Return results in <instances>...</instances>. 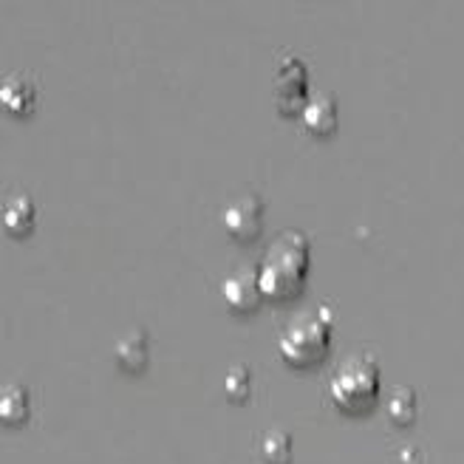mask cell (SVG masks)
<instances>
[{
    "mask_svg": "<svg viewBox=\"0 0 464 464\" xmlns=\"http://www.w3.org/2000/svg\"><path fill=\"white\" fill-rule=\"evenodd\" d=\"M0 105L14 116H29L37 105V88L32 80L12 74L4 85H0Z\"/></svg>",
    "mask_w": 464,
    "mask_h": 464,
    "instance_id": "30bf717a",
    "label": "cell"
},
{
    "mask_svg": "<svg viewBox=\"0 0 464 464\" xmlns=\"http://www.w3.org/2000/svg\"><path fill=\"white\" fill-rule=\"evenodd\" d=\"M258 453H261V461H264V464H292V459H295L292 433L277 430V428L266 430V433L261 436V448H258Z\"/></svg>",
    "mask_w": 464,
    "mask_h": 464,
    "instance_id": "7c38bea8",
    "label": "cell"
},
{
    "mask_svg": "<svg viewBox=\"0 0 464 464\" xmlns=\"http://www.w3.org/2000/svg\"><path fill=\"white\" fill-rule=\"evenodd\" d=\"M329 400L332 405L348 416V420H362L374 411L380 400V365L371 354H348L329 377Z\"/></svg>",
    "mask_w": 464,
    "mask_h": 464,
    "instance_id": "7a4b0ae2",
    "label": "cell"
},
{
    "mask_svg": "<svg viewBox=\"0 0 464 464\" xmlns=\"http://www.w3.org/2000/svg\"><path fill=\"white\" fill-rule=\"evenodd\" d=\"M309 238L304 232H281L266 249L258 272L261 295L269 304H292L306 292L309 281Z\"/></svg>",
    "mask_w": 464,
    "mask_h": 464,
    "instance_id": "6da1fadb",
    "label": "cell"
},
{
    "mask_svg": "<svg viewBox=\"0 0 464 464\" xmlns=\"http://www.w3.org/2000/svg\"><path fill=\"white\" fill-rule=\"evenodd\" d=\"M34 218H37V210H34V201L26 196V193H14L4 201L0 207V224L14 238H23L29 236L34 229Z\"/></svg>",
    "mask_w": 464,
    "mask_h": 464,
    "instance_id": "9c48e42d",
    "label": "cell"
},
{
    "mask_svg": "<svg viewBox=\"0 0 464 464\" xmlns=\"http://www.w3.org/2000/svg\"><path fill=\"white\" fill-rule=\"evenodd\" d=\"M224 393L229 402H246L252 393V371L249 365H232L224 377Z\"/></svg>",
    "mask_w": 464,
    "mask_h": 464,
    "instance_id": "4fadbf2b",
    "label": "cell"
},
{
    "mask_svg": "<svg viewBox=\"0 0 464 464\" xmlns=\"http://www.w3.org/2000/svg\"><path fill=\"white\" fill-rule=\"evenodd\" d=\"M221 221H224V229L229 232L232 241L249 244L258 238L264 229V201L255 193L238 196L236 201H229L224 207Z\"/></svg>",
    "mask_w": 464,
    "mask_h": 464,
    "instance_id": "5b68a950",
    "label": "cell"
},
{
    "mask_svg": "<svg viewBox=\"0 0 464 464\" xmlns=\"http://www.w3.org/2000/svg\"><path fill=\"white\" fill-rule=\"evenodd\" d=\"M388 416L393 425H411L413 416H416V393L411 388H397L393 391V397L388 400Z\"/></svg>",
    "mask_w": 464,
    "mask_h": 464,
    "instance_id": "5bb4252c",
    "label": "cell"
},
{
    "mask_svg": "<svg viewBox=\"0 0 464 464\" xmlns=\"http://www.w3.org/2000/svg\"><path fill=\"white\" fill-rule=\"evenodd\" d=\"M334 334V312L329 306H317L312 312L297 314L277 337L281 360L295 371H312L329 357Z\"/></svg>",
    "mask_w": 464,
    "mask_h": 464,
    "instance_id": "3957f363",
    "label": "cell"
},
{
    "mask_svg": "<svg viewBox=\"0 0 464 464\" xmlns=\"http://www.w3.org/2000/svg\"><path fill=\"white\" fill-rule=\"evenodd\" d=\"M224 304L232 314H252L264 306V295L258 286V272L241 266L236 272H229L221 284Z\"/></svg>",
    "mask_w": 464,
    "mask_h": 464,
    "instance_id": "8992f818",
    "label": "cell"
},
{
    "mask_svg": "<svg viewBox=\"0 0 464 464\" xmlns=\"http://www.w3.org/2000/svg\"><path fill=\"white\" fill-rule=\"evenodd\" d=\"M300 122H304V128L317 139L334 136L337 125H340L337 97L326 94V91H314V94L306 100L304 111H300Z\"/></svg>",
    "mask_w": 464,
    "mask_h": 464,
    "instance_id": "52a82bcc",
    "label": "cell"
},
{
    "mask_svg": "<svg viewBox=\"0 0 464 464\" xmlns=\"http://www.w3.org/2000/svg\"><path fill=\"white\" fill-rule=\"evenodd\" d=\"M113 360L125 374H142L148 360H150V343H148V332L133 329L128 334H122L113 345Z\"/></svg>",
    "mask_w": 464,
    "mask_h": 464,
    "instance_id": "ba28073f",
    "label": "cell"
},
{
    "mask_svg": "<svg viewBox=\"0 0 464 464\" xmlns=\"http://www.w3.org/2000/svg\"><path fill=\"white\" fill-rule=\"evenodd\" d=\"M32 413V400L29 391L12 382L0 388V422L4 425H23Z\"/></svg>",
    "mask_w": 464,
    "mask_h": 464,
    "instance_id": "8fae6325",
    "label": "cell"
},
{
    "mask_svg": "<svg viewBox=\"0 0 464 464\" xmlns=\"http://www.w3.org/2000/svg\"><path fill=\"white\" fill-rule=\"evenodd\" d=\"M306 65L300 63L295 54H286L277 60V68H275V85H272V97H275V108L277 113L284 116H300L306 105V88H309V80H306Z\"/></svg>",
    "mask_w": 464,
    "mask_h": 464,
    "instance_id": "277c9868",
    "label": "cell"
}]
</instances>
